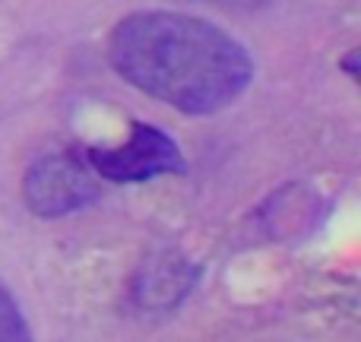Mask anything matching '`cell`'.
I'll use <instances>...</instances> for the list:
<instances>
[{
    "label": "cell",
    "mask_w": 361,
    "mask_h": 342,
    "mask_svg": "<svg viewBox=\"0 0 361 342\" xmlns=\"http://www.w3.org/2000/svg\"><path fill=\"white\" fill-rule=\"evenodd\" d=\"M200 4H216V6H225V10L254 13V10H263V6H269L273 0H200Z\"/></svg>",
    "instance_id": "5b68a950"
},
{
    "label": "cell",
    "mask_w": 361,
    "mask_h": 342,
    "mask_svg": "<svg viewBox=\"0 0 361 342\" xmlns=\"http://www.w3.org/2000/svg\"><path fill=\"white\" fill-rule=\"evenodd\" d=\"M339 67H343L345 73L352 76V80H358V48H352L349 54H345L343 61H339Z\"/></svg>",
    "instance_id": "8992f818"
},
{
    "label": "cell",
    "mask_w": 361,
    "mask_h": 342,
    "mask_svg": "<svg viewBox=\"0 0 361 342\" xmlns=\"http://www.w3.org/2000/svg\"><path fill=\"white\" fill-rule=\"evenodd\" d=\"M80 152L89 169L111 184H143V181L187 171V159L175 137L156 124H143V121L130 127V137L121 146H111V149L89 146Z\"/></svg>",
    "instance_id": "7a4b0ae2"
},
{
    "label": "cell",
    "mask_w": 361,
    "mask_h": 342,
    "mask_svg": "<svg viewBox=\"0 0 361 342\" xmlns=\"http://www.w3.org/2000/svg\"><path fill=\"white\" fill-rule=\"evenodd\" d=\"M105 54L133 89L190 118L235 105L254 83V57L222 25L175 10H137L114 23Z\"/></svg>",
    "instance_id": "6da1fadb"
},
{
    "label": "cell",
    "mask_w": 361,
    "mask_h": 342,
    "mask_svg": "<svg viewBox=\"0 0 361 342\" xmlns=\"http://www.w3.org/2000/svg\"><path fill=\"white\" fill-rule=\"evenodd\" d=\"M23 200L32 216L63 219L99 200V174L86 165L82 152H51L25 169Z\"/></svg>",
    "instance_id": "3957f363"
},
{
    "label": "cell",
    "mask_w": 361,
    "mask_h": 342,
    "mask_svg": "<svg viewBox=\"0 0 361 342\" xmlns=\"http://www.w3.org/2000/svg\"><path fill=\"white\" fill-rule=\"evenodd\" d=\"M29 336H32V330L25 324L23 307L13 298L10 288L0 282V342H23Z\"/></svg>",
    "instance_id": "277c9868"
}]
</instances>
